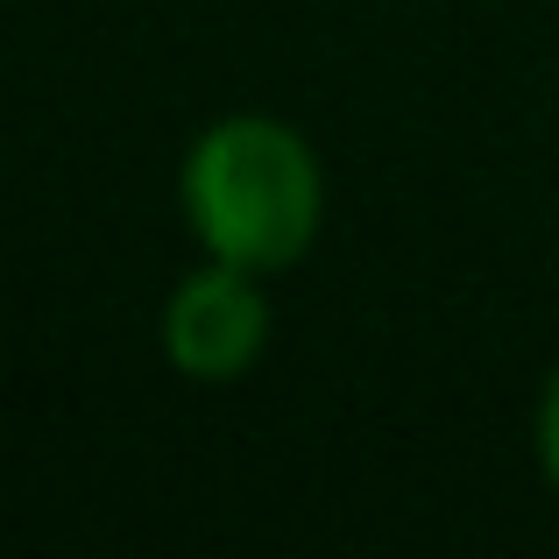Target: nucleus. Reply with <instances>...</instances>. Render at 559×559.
Listing matches in <instances>:
<instances>
[{"label":"nucleus","mask_w":559,"mask_h":559,"mask_svg":"<svg viewBox=\"0 0 559 559\" xmlns=\"http://www.w3.org/2000/svg\"><path fill=\"white\" fill-rule=\"evenodd\" d=\"M178 213L199 255L284 276L326 227V164L284 114H219L178 164Z\"/></svg>","instance_id":"f257e3e1"},{"label":"nucleus","mask_w":559,"mask_h":559,"mask_svg":"<svg viewBox=\"0 0 559 559\" xmlns=\"http://www.w3.org/2000/svg\"><path fill=\"white\" fill-rule=\"evenodd\" d=\"M270 333H276L270 276L199 255V270H185L164 290L156 355H164L170 376L199 382V390H227V382L255 376V361L270 355Z\"/></svg>","instance_id":"f03ea898"},{"label":"nucleus","mask_w":559,"mask_h":559,"mask_svg":"<svg viewBox=\"0 0 559 559\" xmlns=\"http://www.w3.org/2000/svg\"><path fill=\"white\" fill-rule=\"evenodd\" d=\"M532 453H538V475H546V489L559 496V361H552L546 390H538V418H532Z\"/></svg>","instance_id":"7ed1b4c3"}]
</instances>
